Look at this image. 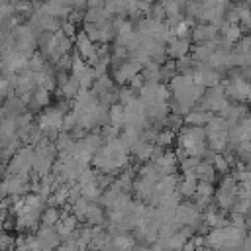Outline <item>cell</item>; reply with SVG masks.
<instances>
[{
	"instance_id": "6da1fadb",
	"label": "cell",
	"mask_w": 251,
	"mask_h": 251,
	"mask_svg": "<svg viewBox=\"0 0 251 251\" xmlns=\"http://www.w3.org/2000/svg\"><path fill=\"white\" fill-rule=\"evenodd\" d=\"M63 116L65 114L59 108H47V112H43L39 116L37 127H39V131L43 133L45 139H55L57 137V133L63 127Z\"/></svg>"
},
{
	"instance_id": "7a4b0ae2",
	"label": "cell",
	"mask_w": 251,
	"mask_h": 251,
	"mask_svg": "<svg viewBox=\"0 0 251 251\" xmlns=\"http://www.w3.org/2000/svg\"><path fill=\"white\" fill-rule=\"evenodd\" d=\"M224 92H226L227 100H235V102L245 104L247 98H249V84H247V78H241L239 75H233V76L226 82Z\"/></svg>"
},
{
	"instance_id": "3957f363",
	"label": "cell",
	"mask_w": 251,
	"mask_h": 251,
	"mask_svg": "<svg viewBox=\"0 0 251 251\" xmlns=\"http://www.w3.org/2000/svg\"><path fill=\"white\" fill-rule=\"evenodd\" d=\"M141 73V65L137 63V61H133V59H127V61H122V63H118V67H116V71H114V78L120 82V84H129V80L133 78V76H137Z\"/></svg>"
},
{
	"instance_id": "277c9868",
	"label": "cell",
	"mask_w": 251,
	"mask_h": 251,
	"mask_svg": "<svg viewBox=\"0 0 251 251\" xmlns=\"http://www.w3.org/2000/svg\"><path fill=\"white\" fill-rule=\"evenodd\" d=\"M35 239H37V245L41 247V251H49V249H57L59 243H61V237L57 235L55 227H45L41 226L35 233Z\"/></svg>"
},
{
	"instance_id": "5b68a950",
	"label": "cell",
	"mask_w": 251,
	"mask_h": 251,
	"mask_svg": "<svg viewBox=\"0 0 251 251\" xmlns=\"http://www.w3.org/2000/svg\"><path fill=\"white\" fill-rule=\"evenodd\" d=\"M76 227H78V220H76L71 212H63L61 218H59V222L55 224V231H57V235L61 237V241H63V239H69V237L75 233Z\"/></svg>"
},
{
	"instance_id": "8992f818",
	"label": "cell",
	"mask_w": 251,
	"mask_h": 251,
	"mask_svg": "<svg viewBox=\"0 0 251 251\" xmlns=\"http://www.w3.org/2000/svg\"><path fill=\"white\" fill-rule=\"evenodd\" d=\"M190 41L188 39H180V37H171L169 41H167V47H165V51H167V57H173V59H182V57H186L188 53H190Z\"/></svg>"
},
{
	"instance_id": "52a82bcc",
	"label": "cell",
	"mask_w": 251,
	"mask_h": 251,
	"mask_svg": "<svg viewBox=\"0 0 251 251\" xmlns=\"http://www.w3.org/2000/svg\"><path fill=\"white\" fill-rule=\"evenodd\" d=\"M190 37L196 43H206V41H216L218 39V29L210 24H198L190 29Z\"/></svg>"
},
{
	"instance_id": "ba28073f",
	"label": "cell",
	"mask_w": 251,
	"mask_h": 251,
	"mask_svg": "<svg viewBox=\"0 0 251 251\" xmlns=\"http://www.w3.org/2000/svg\"><path fill=\"white\" fill-rule=\"evenodd\" d=\"M210 112H206V110H202V108H192V110H188L184 116H182V124L184 126H194V127H204V124L210 120Z\"/></svg>"
},
{
	"instance_id": "9c48e42d",
	"label": "cell",
	"mask_w": 251,
	"mask_h": 251,
	"mask_svg": "<svg viewBox=\"0 0 251 251\" xmlns=\"http://www.w3.org/2000/svg\"><path fill=\"white\" fill-rule=\"evenodd\" d=\"M192 175L196 176L198 182H210V184H214V180L218 176L216 171H214V167H212V163L206 161V159H200L198 161V165H196V169H194Z\"/></svg>"
},
{
	"instance_id": "30bf717a",
	"label": "cell",
	"mask_w": 251,
	"mask_h": 251,
	"mask_svg": "<svg viewBox=\"0 0 251 251\" xmlns=\"http://www.w3.org/2000/svg\"><path fill=\"white\" fill-rule=\"evenodd\" d=\"M196 176L194 175H182L178 178V184H176V192L180 194V198H192L194 190H196Z\"/></svg>"
},
{
	"instance_id": "8fae6325",
	"label": "cell",
	"mask_w": 251,
	"mask_h": 251,
	"mask_svg": "<svg viewBox=\"0 0 251 251\" xmlns=\"http://www.w3.org/2000/svg\"><path fill=\"white\" fill-rule=\"evenodd\" d=\"M61 218V210L57 206H47L41 210V216H39V224L45 226V227H55V224L59 222Z\"/></svg>"
},
{
	"instance_id": "7c38bea8",
	"label": "cell",
	"mask_w": 251,
	"mask_h": 251,
	"mask_svg": "<svg viewBox=\"0 0 251 251\" xmlns=\"http://www.w3.org/2000/svg\"><path fill=\"white\" fill-rule=\"evenodd\" d=\"M112 16L106 12L104 6H98V8H86L84 10V22L88 24H102L106 20H110Z\"/></svg>"
},
{
	"instance_id": "4fadbf2b",
	"label": "cell",
	"mask_w": 251,
	"mask_h": 251,
	"mask_svg": "<svg viewBox=\"0 0 251 251\" xmlns=\"http://www.w3.org/2000/svg\"><path fill=\"white\" fill-rule=\"evenodd\" d=\"M51 92H47L45 88H41V86H35L33 90H31V96H29V106H33V108H45L47 104H49V96Z\"/></svg>"
},
{
	"instance_id": "5bb4252c",
	"label": "cell",
	"mask_w": 251,
	"mask_h": 251,
	"mask_svg": "<svg viewBox=\"0 0 251 251\" xmlns=\"http://www.w3.org/2000/svg\"><path fill=\"white\" fill-rule=\"evenodd\" d=\"M210 163H212V167H214V171H216V175H229V163H227V159H226V155L224 153H214L212 155V159H210Z\"/></svg>"
},
{
	"instance_id": "9a60e30c",
	"label": "cell",
	"mask_w": 251,
	"mask_h": 251,
	"mask_svg": "<svg viewBox=\"0 0 251 251\" xmlns=\"http://www.w3.org/2000/svg\"><path fill=\"white\" fill-rule=\"evenodd\" d=\"M14 243H16V239H14L8 231H0V251H10V249H14Z\"/></svg>"
},
{
	"instance_id": "2e32d148",
	"label": "cell",
	"mask_w": 251,
	"mask_h": 251,
	"mask_svg": "<svg viewBox=\"0 0 251 251\" xmlns=\"http://www.w3.org/2000/svg\"><path fill=\"white\" fill-rule=\"evenodd\" d=\"M106 0H86V8H98V6H104Z\"/></svg>"
}]
</instances>
